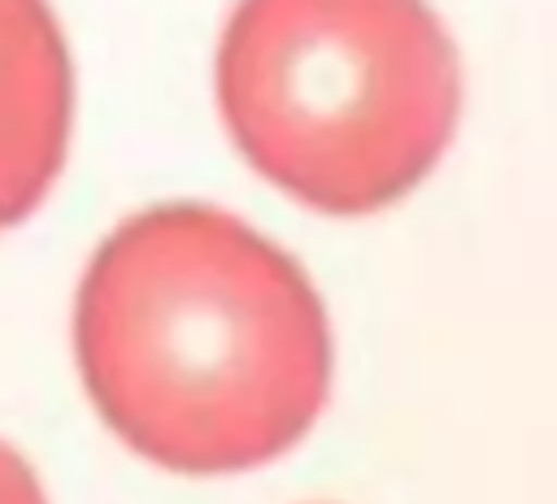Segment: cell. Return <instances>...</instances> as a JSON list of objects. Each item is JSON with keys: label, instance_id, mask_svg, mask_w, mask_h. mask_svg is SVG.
Here are the masks:
<instances>
[{"label": "cell", "instance_id": "cell-1", "mask_svg": "<svg viewBox=\"0 0 557 504\" xmlns=\"http://www.w3.org/2000/svg\"><path fill=\"white\" fill-rule=\"evenodd\" d=\"M74 352L104 426L174 474L265 465L331 395V322L309 274L213 204L144 209L96 248Z\"/></svg>", "mask_w": 557, "mask_h": 504}, {"label": "cell", "instance_id": "cell-2", "mask_svg": "<svg viewBox=\"0 0 557 504\" xmlns=\"http://www.w3.org/2000/svg\"><path fill=\"white\" fill-rule=\"evenodd\" d=\"M218 109L265 182L318 213L366 217L440 165L461 65L426 0H235Z\"/></svg>", "mask_w": 557, "mask_h": 504}, {"label": "cell", "instance_id": "cell-3", "mask_svg": "<svg viewBox=\"0 0 557 504\" xmlns=\"http://www.w3.org/2000/svg\"><path fill=\"white\" fill-rule=\"evenodd\" d=\"M74 122V70L48 0H0V230L52 191Z\"/></svg>", "mask_w": 557, "mask_h": 504}, {"label": "cell", "instance_id": "cell-4", "mask_svg": "<svg viewBox=\"0 0 557 504\" xmlns=\"http://www.w3.org/2000/svg\"><path fill=\"white\" fill-rule=\"evenodd\" d=\"M0 504H48L35 469L9 443H0Z\"/></svg>", "mask_w": 557, "mask_h": 504}]
</instances>
